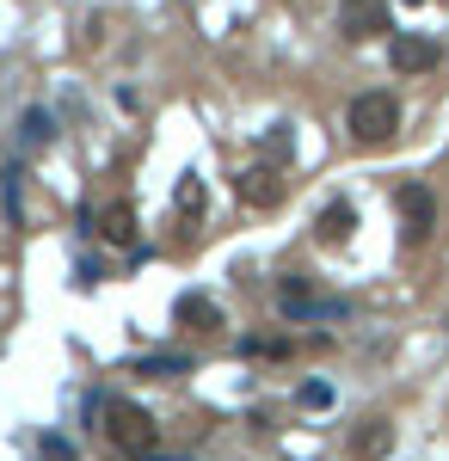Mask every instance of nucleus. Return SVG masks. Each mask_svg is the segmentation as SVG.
Instances as JSON below:
<instances>
[{"mask_svg":"<svg viewBox=\"0 0 449 461\" xmlns=\"http://www.w3.org/2000/svg\"><path fill=\"white\" fill-rule=\"evenodd\" d=\"M345 123H351V136L363 148H381L394 130H400V99L394 93H357L345 111Z\"/></svg>","mask_w":449,"mask_h":461,"instance_id":"f257e3e1","label":"nucleus"},{"mask_svg":"<svg viewBox=\"0 0 449 461\" xmlns=\"http://www.w3.org/2000/svg\"><path fill=\"white\" fill-rule=\"evenodd\" d=\"M234 191H241V203H252V210H277L283 203V173L277 167H246L234 178Z\"/></svg>","mask_w":449,"mask_h":461,"instance_id":"423d86ee","label":"nucleus"},{"mask_svg":"<svg viewBox=\"0 0 449 461\" xmlns=\"http://www.w3.org/2000/svg\"><path fill=\"white\" fill-rule=\"evenodd\" d=\"M56 136V117L50 111H25V148H50Z\"/></svg>","mask_w":449,"mask_h":461,"instance_id":"9b49d317","label":"nucleus"},{"mask_svg":"<svg viewBox=\"0 0 449 461\" xmlns=\"http://www.w3.org/2000/svg\"><path fill=\"white\" fill-rule=\"evenodd\" d=\"M388 62H394V74H425L444 62V50H437V37H418V32H400L394 43H388Z\"/></svg>","mask_w":449,"mask_h":461,"instance_id":"20e7f679","label":"nucleus"},{"mask_svg":"<svg viewBox=\"0 0 449 461\" xmlns=\"http://www.w3.org/2000/svg\"><path fill=\"white\" fill-rule=\"evenodd\" d=\"M105 419H111V437H117V449H130V456H154L160 449V430L154 419L130 406V400H105Z\"/></svg>","mask_w":449,"mask_h":461,"instance_id":"f03ea898","label":"nucleus"},{"mask_svg":"<svg viewBox=\"0 0 449 461\" xmlns=\"http://www.w3.org/2000/svg\"><path fill=\"white\" fill-rule=\"evenodd\" d=\"M179 320L197 326V332H215V326H222V308H215L209 295H179Z\"/></svg>","mask_w":449,"mask_h":461,"instance_id":"9d476101","label":"nucleus"},{"mask_svg":"<svg viewBox=\"0 0 449 461\" xmlns=\"http://www.w3.org/2000/svg\"><path fill=\"white\" fill-rule=\"evenodd\" d=\"M99 234L111 247H130V240H136V210H130V203H111V210L99 215Z\"/></svg>","mask_w":449,"mask_h":461,"instance_id":"1a4fd4ad","label":"nucleus"},{"mask_svg":"<svg viewBox=\"0 0 449 461\" xmlns=\"http://www.w3.org/2000/svg\"><path fill=\"white\" fill-rule=\"evenodd\" d=\"M400 221H407V240H431V228H437V197L425 191V185H400Z\"/></svg>","mask_w":449,"mask_h":461,"instance_id":"39448f33","label":"nucleus"},{"mask_svg":"<svg viewBox=\"0 0 449 461\" xmlns=\"http://www.w3.org/2000/svg\"><path fill=\"white\" fill-rule=\"evenodd\" d=\"M388 449H394V425H388V419L357 425V437H351V456H357V461H381Z\"/></svg>","mask_w":449,"mask_h":461,"instance_id":"0eeeda50","label":"nucleus"},{"mask_svg":"<svg viewBox=\"0 0 449 461\" xmlns=\"http://www.w3.org/2000/svg\"><path fill=\"white\" fill-rule=\"evenodd\" d=\"M351 228H357V210H351V203H326V210H320V221H314V234H320L326 247L351 240Z\"/></svg>","mask_w":449,"mask_h":461,"instance_id":"6e6552de","label":"nucleus"},{"mask_svg":"<svg viewBox=\"0 0 449 461\" xmlns=\"http://www.w3.org/2000/svg\"><path fill=\"white\" fill-rule=\"evenodd\" d=\"M136 369H142V375H191V363H185V357H142Z\"/></svg>","mask_w":449,"mask_h":461,"instance_id":"ddd939ff","label":"nucleus"},{"mask_svg":"<svg viewBox=\"0 0 449 461\" xmlns=\"http://www.w3.org/2000/svg\"><path fill=\"white\" fill-rule=\"evenodd\" d=\"M173 203H179V210H185V215H197V210H204V178H179Z\"/></svg>","mask_w":449,"mask_h":461,"instance_id":"f8f14e48","label":"nucleus"},{"mask_svg":"<svg viewBox=\"0 0 449 461\" xmlns=\"http://www.w3.org/2000/svg\"><path fill=\"white\" fill-rule=\"evenodd\" d=\"M339 32H345L351 43H370V37L394 32V25H388V0H345V6H339Z\"/></svg>","mask_w":449,"mask_h":461,"instance_id":"7ed1b4c3","label":"nucleus"},{"mask_svg":"<svg viewBox=\"0 0 449 461\" xmlns=\"http://www.w3.org/2000/svg\"><path fill=\"white\" fill-rule=\"evenodd\" d=\"M326 400H333L326 382H308V388H302V406H326Z\"/></svg>","mask_w":449,"mask_h":461,"instance_id":"4468645a","label":"nucleus"},{"mask_svg":"<svg viewBox=\"0 0 449 461\" xmlns=\"http://www.w3.org/2000/svg\"><path fill=\"white\" fill-rule=\"evenodd\" d=\"M50 461H62V456H50Z\"/></svg>","mask_w":449,"mask_h":461,"instance_id":"2eb2a0df","label":"nucleus"}]
</instances>
